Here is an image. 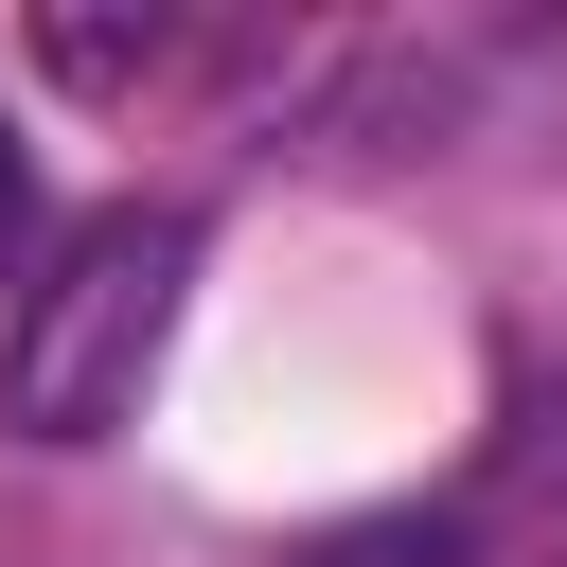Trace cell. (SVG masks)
<instances>
[{
  "label": "cell",
  "instance_id": "1",
  "mask_svg": "<svg viewBox=\"0 0 567 567\" xmlns=\"http://www.w3.org/2000/svg\"><path fill=\"white\" fill-rule=\"evenodd\" d=\"M177 266H195L177 213H89V230L18 284V319H0V425H18V443H106V425L142 408V372H159Z\"/></svg>",
  "mask_w": 567,
  "mask_h": 567
},
{
  "label": "cell",
  "instance_id": "2",
  "mask_svg": "<svg viewBox=\"0 0 567 567\" xmlns=\"http://www.w3.org/2000/svg\"><path fill=\"white\" fill-rule=\"evenodd\" d=\"M35 53H53L71 89H142V71L177 53V18H35Z\"/></svg>",
  "mask_w": 567,
  "mask_h": 567
},
{
  "label": "cell",
  "instance_id": "3",
  "mask_svg": "<svg viewBox=\"0 0 567 567\" xmlns=\"http://www.w3.org/2000/svg\"><path fill=\"white\" fill-rule=\"evenodd\" d=\"M319 567H461V532H443V514H354Z\"/></svg>",
  "mask_w": 567,
  "mask_h": 567
},
{
  "label": "cell",
  "instance_id": "4",
  "mask_svg": "<svg viewBox=\"0 0 567 567\" xmlns=\"http://www.w3.org/2000/svg\"><path fill=\"white\" fill-rule=\"evenodd\" d=\"M0 230H18V142H0Z\"/></svg>",
  "mask_w": 567,
  "mask_h": 567
}]
</instances>
